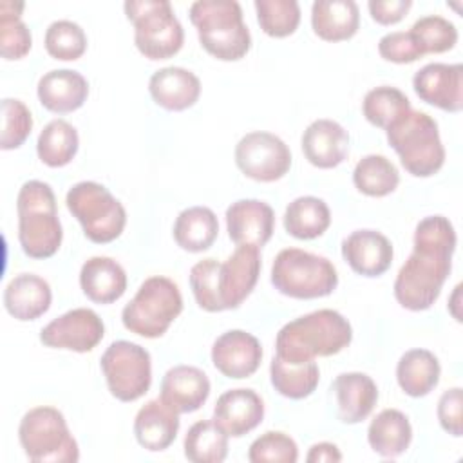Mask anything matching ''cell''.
<instances>
[{"instance_id":"cell-1","label":"cell","mask_w":463,"mask_h":463,"mask_svg":"<svg viewBox=\"0 0 463 463\" xmlns=\"http://www.w3.org/2000/svg\"><path fill=\"white\" fill-rule=\"evenodd\" d=\"M456 230L443 215L421 219L414 230V250L394 280V297L409 311H425L439 297L452 269Z\"/></svg>"},{"instance_id":"cell-2","label":"cell","mask_w":463,"mask_h":463,"mask_svg":"<svg viewBox=\"0 0 463 463\" xmlns=\"http://www.w3.org/2000/svg\"><path fill=\"white\" fill-rule=\"evenodd\" d=\"M260 273V248L237 246L224 260L203 259L190 269L197 306L208 313L237 309L253 291Z\"/></svg>"},{"instance_id":"cell-3","label":"cell","mask_w":463,"mask_h":463,"mask_svg":"<svg viewBox=\"0 0 463 463\" xmlns=\"http://www.w3.org/2000/svg\"><path fill=\"white\" fill-rule=\"evenodd\" d=\"M353 340L351 324L335 309H318L280 327L275 338V356L304 364L317 356H333Z\"/></svg>"},{"instance_id":"cell-4","label":"cell","mask_w":463,"mask_h":463,"mask_svg":"<svg viewBox=\"0 0 463 463\" xmlns=\"http://www.w3.org/2000/svg\"><path fill=\"white\" fill-rule=\"evenodd\" d=\"M18 241L31 259L52 257L63 239L52 188L43 181H27L16 197Z\"/></svg>"},{"instance_id":"cell-5","label":"cell","mask_w":463,"mask_h":463,"mask_svg":"<svg viewBox=\"0 0 463 463\" xmlns=\"http://www.w3.org/2000/svg\"><path fill=\"white\" fill-rule=\"evenodd\" d=\"M190 20L203 49L221 61H237L251 47V34L235 0H197L190 5Z\"/></svg>"},{"instance_id":"cell-6","label":"cell","mask_w":463,"mask_h":463,"mask_svg":"<svg viewBox=\"0 0 463 463\" xmlns=\"http://www.w3.org/2000/svg\"><path fill=\"white\" fill-rule=\"evenodd\" d=\"M271 284L286 297L309 300L331 295L338 286V273L333 262L322 255L286 248L273 259Z\"/></svg>"},{"instance_id":"cell-7","label":"cell","mask_w":463,"mask_h":463,"mask_svg":"<svg viewBox=\"0 0 463 463\" xmlns=\"http://www.w3.org/2000/svg\"><path fill=\"white\" fill-rule=\"evenodd\" d=\"M385 134L403 168L414 177H430L443 166L445 148L438 123L427 112L411 110Z\"/></svg>"},{"instance_id":"cell-8","label":"cell","mask_w":463,"mask_h":463,"mask_svg":"<svg viewBox=\"0 0 463 463\" xmlns=\"http://www.w3.org/2000/svg\"><path fill=\"white\" fill-rule=\"evenodd\" d=\"M183 311V297L174 280L168 277H148L123 307V326L139 336L159 338Z\"/></svg>"},{"instance_id":"cell-9","label":"cell","mask_w":463,"mask_h":463,"mask_svg":"<svg viewBox=\"0 0 463 463\" xmlns=\"http://www.w3.org/2000/svg\"><path fill=\"white\" fill-rule=\"evenodd\" d=\"M125 14L134 24L137 51L148 60H168L184 42V31L168 0H127Z\"/></svg>"},{"instance_id":"cell-10","label":"cell","mask_w":463,"mask_h":463,"mask_svg":"<svg viewBox=\"0 0 463 463\" xmlns=\"http://www.w3.org/2000/svg\"><path fill=\"white\" fill-rule=\"evenodd\" d=\"M18 439L25 456L34 463H76L80 449L63 414L49 405H40L24 414Z\"/></svg>"},{"instance_id":"cell-11","label":"cell","mask_w":463,"mask_h":463,"mask_svg":"<svg viewBox=\"0 0 463 463\" xmlns=\"http://www.w3.org/2000/svg\"><path fill=\"white\" fill-rule=\"evenodd\" d=\"M67 210L78 219L83 233L96 244L112 242L127 224L123 204L99 183L80 181L65 195Z\"/></svg>"},{"instance_id":"cell-12","label":"cell","mask_w":463,"mask_h":463,"mask_svg":"<svg viewBox=\"0 0 463 463\" xmlns=\"http://www.w3.org/2000/svg\"><path fill=\"white\" fill-rule=\"evenodd\" d=\"M110 394L119 402L139 400L152 383L150 353L128 340L112 342L99 360Z\"/></svg>"},{"instance_id":"cell-13","label":"cell","mask_w":463,"mask_h":463,"mask_svg":"<svg viewBox=\"0 0 463 463\" xmlns=\"http://www.w3.org/2000/svg\"><path fill=\"white\" fill-rule=\"evenodd\" d=\"M235 165L253 181L273 183L289 172L291 150L271 132H248L235 145Z\"/></svg>"},{"instance_id":"cell-14","label":"cell","mask_w":463,"mask_h":463,"mask_svg":"<svg viewBox=\"0 0 463 463\" xmlns=\"http://www.w3.org/2000/svg\"><path fill=\"white\" fill-rule=\"evenodd\" d=\"M103 335L105 326L98 313L89 307H76L51 320L40 331V342L54 349L89 353L101 342Z\"/></svg>"},{"instance_id":"cell-15","label":"cell","mask_w":463,"mask_h":463,"mask_svg":"<svg viewBox=\"0 0 463 463\" xmlns=\"http://www.w3.org/2000/svg\"><path fill=\"white\" fill-rule=\"evenodd\" d=\"M416 96L447 112L463 109V67L459 63H427L414 78Z\"/></svg>"},{"instance_id":"cell-16","label":"cell","mask_w":463,"mask_h":463,"mask_svg":"<svg viewBox=\"0 0 463 463\" xmlns=\"http://www.w3.org/2000/svg\"><path fill=\"white\" fill-rule=\"evenodd\" d=\"M212 362L226 378H248L262 362L260 342L242 329L226 331L212 345Z\"/></svg>"},{"instance_id":"cell-17","label":"cell","mask_w":463,"mask_h":463,"mask_svg":"<svg viewBox=\"0 0 463 463\" xmlns=\"http://www.w3.org/2000/svg\"><path fill=\"white\" fill-rule=\"evenodd\" d=\"M228 237L237 246L262 248L273 235L275 212L259 199H239L226 210Z\"/></svg>"},{"instance_id":"cell-18","label":"cell","mask_w":463,"mask_h":463,"mask_svg":"<svg viewBox=\"0 0 463 463\" xmlns=\"http://www.w3.org/2000/svg\"><path fill=\"white\" fill-rule=\"evenodd\" d=\"M342 257L354 273L380 277L391 268L394 250L383 233L356 230L342 241Z\"/></svg>"},{"instance_id":"cell-19","label":"cell","mask_w":463,"mask_h":463,"mask_svg":"<svg viewBox=\"0 0 463 463\" xmlns=\"http://www.w3.org/2000/svg\"><path fill=\"white\" fill-rule=\"evenodd\" d=\"M264 418V402L246 387L222 392L213 407V421L232 438L251 432Z\"/></svg>"},{"instance_id":"cell-20","label":"cell","mask_w":463,"mask_h":463,"mask_svg":"<svg viewBox=\"0 0 463 463\" xmlns=\"http://www.w3.org/2000/svg\"><path fill=\"white\" fill-rule=\"evenodd\" d=\"M210 396V380L199 367H170L161 380L159 398L177 414H188L201 409Z\"/></svg>"},{"instance_id":"cell-21","label":"cell","mask_w":463,"mask_h":463,"mask_svg":"<svg viewBox=\"0 0 463 463\" xmlns=\"http://www.w3.org/2000/svg\"><path fill=\"white\" fill-rule=\"evenodd\" d=\"M306 159L317 168L338 166L349 152L347 130L333 119H315L300 139Z\"/></svg>"},{"instance_id":"cell-22","label":"cell","mask_w":463,"mask_h":463,"mask_svg":"<svg viewBox=\"0 0 463 463\" xmlns=\"http://www.w3.org/2000/svg\"><path fill=\"white\" fill-rule=\"evenodd\" d=\"M148 92L156 105L170 112H179L197 103L201 81L184 67H163L150 76Z\"/></svg>"},{"instance_id":"cell-23","label":"cell","mask_w":463,"mask_h":463,"mask_svg":"<svg viewBox=\"0 0 463 463\" xmlns=\"http://www.w3.org/2000/svg\"><path fill=\"white\" fill-rule=\"evenodd\" d=\"M40 103L54 112L67 114L78 110L89 96L85 76L72 69H54L45 72L36 87Z\"/></svg>"},{"instance_id":"cell-24","label":"cell","mask_w":463,"mask_h":463,"mask_svg":"<svg viewBox=\"0 0 463 463\" xmlns=\"http://www.w3.org/2000/svg\"><path fill=\"white\" fill-rule=\"evenodd\" d=\"M331 389L336 394L338 418L347 425L364 421L378 402V387L365 373H342L335 378Z\"/></svg>"},{"instance_id":"cell-25","label":"cell","mask_w":463,"mask_h":463,"mask_svg":"<svg viewBox=\"0 0 463 463\" xmlns=\"http://www.w3.org/2000/svg\"><path fill=\"white\" fill-rule=\"evenodd\" d=\"M52 300L51 286L34 273H20L4 289V306L11 317L27 322L49 311Z\"/></svg>"},{"instance_id":"cell-26","label":"cell","mask_w":463,"mask_h":463,"mask_svg":"<svg viewBox=\"0 0 463 463\" xmlns=\"http://www.w3.org/2000/svg\"><path fill=\"white\" fill-rule=\"evenodd\" d=\"M179 432V414L170 409L161 398L148 400L134 418V434L137 443L159 452L168 449Z\"/></svg>"},{"instance_id":"cell-27","label":"cell","mask_w":463,"mask_h":463,"mask_svg":"<svg viewBox=\"0 0 463 463\" xmlns=\"http://www.w3.org/2000/svg\"><path fill=\"white\" fill-rule=\"evenodd\" d=\"M80 286L89 300L96 304H110L123 297L127 289V273L123 266L110 257H90L80 269Z\"/></svg>"},{"instance_id":"cell-28","label":"cell","mask_w":463,"mask_h":463,"mask_svg":"<svg viewBox=\"0 0 463 463\" xmlns=\"http://www.w3.org/2000/svg\"><path fill=\"white\" fill-rule=\"evenodd\" d=\"M360 11L353 0H317L311 5V27L326 42H342L356 34Z\"/></svg>"},{"instance_id":"cell-29","label":"cell","mask_w":463,"mask_h":463,"mask_svg":"<svg viewBox=\"0 0 463 463\" xmlns=\"http://www.w3.org/2000/svg\"><path fill=\"white\" fill-rule=\"evenodd\" d=\"M367 441L382 458L402 456L412 441V427L409 418L398 409L380 411L369 423Z\"/></svg>"},{"instance_id":"cell-30","label":"cell","mask_w":463,"mask_h":463,"mask_svg":"<svg viewBox=\"0 0 463 463\" xmlns=\"http://www.w3.org/2000/svg\"><path fill=\"white\" fill-rule=\"evenodd\" d=\"M441 367L434 353L427 349H411L402 354L396 365V380L400 389L412 396H427L439 382Z\"/></svg>"},{"instance_id":"cell-31","label":"cell","mask_w":463,"mask_h":463,"mask_svg":"<svg viewBox=\"0 0 463 463\" xmlns=\"http://www.w3.org/2000/svg\"><path fill=\"white\" fill-rule=\"evenodd\" d=\"M331 224L329 206L315 195L293 199L284 212L286 232L300 241H311L326 233Z\"/></svg>"},{"instance_id":"cell-32","label":"cell","mask_w":463,"mask_h":463,"mask_svg":"<svg viewBox=\"0 0 463 463\" xmlns=\"http://www.w3.org/2000/svg\"><path fill=\"white\" fill-rule=\"evenodd\" d=\"M174 241L179 248L199 253L208 250L219 233L217 215L206 206H192L183 210L174 222Z\"/></svg>"},{"instance_id":"cell-33","label":"cell","mask_w":463,"mask_h":463,"mask_svg":"<svg viewBox=\"0 0 463 463\" xmlns=\"http://www.w3.org/2000/svg\"><path fill=\"white\" fill-rule=\"evenodd\" d=\"M269 378L275 391L289 400H302L313 394L318 385L320 371L315 360L304 364H291L273 356L269 365Z\"/></svg>"},{"instance_id":"cell-34","label":"cell","mask_w":463,"mask_h":463,"mask_svg":"<svg viewBox=\"0 0 463 463\" xmlns=\"http://www.w3.org/2000/svg\"><path fill=\"white\" fill-rule=\"evenodd\" d=\"M183 449L188 461L221 463L228 456V434L213 420H199L188 429Z\"/></svg>"},{"instance_id":"cell-35","label":"cell","mask_w":463,"mask_h":463,"mask_svg":"<svg viewBox=\"0 0 463 463\" xmlns=\"http://www.w3.org/2000/svg\"><path fill=\"white\" fill-rule=\"evenodd\" d=\"M78 132L65 119L49 121L36 141V152L43 165L51 168H60L69 165L78 152Z\"/></svg>"},{"instance_id":"cell-36","label":"cell","mask_w":463,"mask_h":463,"mask_svg":"<svg viewBox=\"0 0 463 463\" xmlns=\"http://www.w3.org/2000/svg\"><path fill=\"white\" fill-rule=\"evenodd\" d=\"M411 110L412 109L409 98L400 89L391 85L371 89L362 101L364 118L371 125L383 130L402 121Z\"/></svg>"},{"instance_id":"cell-37","label":"cell","mask_w":463,"mask_h":463,"mask_svg":"<svg viewBox=\"0 0 463 463\" xmlns=\"http://www.w3.org/2000/svg\"><path fill=\"white\" fill-rule=\"evenodd\" d=\"M353 183L358 192L369 197H385L396 190L400 174L394 163L385 156L369 154L356 163L353 170Z\"/></svg>"},{"instance_id":"cell-38","label":"cell","mask_w":463,"mask_h":463,"mask_svg":"<svg viewBox=\"0 0 463 463\" xmlns=\"http://www.w3.org/2000/svg\"><path fill=\"white\" fill-rule=\"evenodd\" d=\"M22 9V2L4 0L0 4V51L5 60L24 58L33 45L31 31L20 18Z\"/></svg>"},{"instance_id":"cell-39","label":"cell","mask_w":463,"mask_h":463,"mask_svg":"<svg viewBox=\"0 0 463 463\" xmlns=\"http://www.w3.org/2000/svg\"><path fill=\"white\" fill-rule=\"evenodd\" d=\"M257 22L271 38L293 34L300 24V5L295 0H255Z\"/></svg>"},{"instance_id":"cell-40","label":"cell","mask_w":463,"mask_h":463,"mask_svg":"<svg viewBox=\"0 0 463 463\" xmlns=\"http://www.w3.org/2000/svg\"><path fill=\"white\" fill-rule=\"evenodd\" d=\"M45 51L61 61L78 60L87 51L85 31L72 20H56L45 31Z\"/></svg>"},{"instance_id":"cell-41","label":"cell","mask_w":463,"mask_h":463,"mask_svg":"<svg viewBox=\"0 0 463 463\" xmlns=\"http://www.w3.org/2000/svg\"><path fill=\"white\" fill-rule=\"evenodd\" d=\"M423 54H439L450 51L458 42V29L443 16L429 14L414 22L411 27Z\"/></svg>"},{"instance_id":"cell-42","label":"cell","mask_w":463,"mask_h":463,"mask_svg":"<svg viewBox=\"0 0 463 463\" xmlns=\"http://www.w3.org/2000/svg\"><path fill=\"white\" fill-rule=\"evenodd\" d=\"M33 130V118L27 105L14 98L2 99V136L0 148L13 150L25 143Z\"/></svg>"},{"instance_id":"cell-43","label":"cell","mask_w":463,"mask_h":463,"mask_svg":"<svg viewBox=\"0 0 463 463\" xmlns=\"http://www.w3.org/2000/svg\"><path fill=\"white\" fill-rule=\"evenodd\" d=\"M248 459L251 463H295L298 447L286 432L268 430L250 445Z\"/></svg>"},{"instance_id":"cell-44","label":"cell","mask_w":463,"mask_h":463,"mask_svg":"<svg viewBox=\"0 0 463 463\" xmlns=\"http://www.w3.org/2000/svg\"><path fill=\"white\" fill-rule=\"evenodd\" d=\"M378 52L383 60L392 63H412L425 56L411 31L387 33L378 42Z\"/></svg>"},{"instance_id":"cell-45","label":"cell","mask_w":463,"mask_h":463,"mask_svg":"<svg viewBox=\"0 0 463 463\" xmlns=\"http://www.w3.org/2000/svg\"><path fill=\"white\" fill-rule=\"evenodd\" d=\"M438 420L443 430L459 438L463 434V398L461 389L445 391L438 402Z\"/></svg>"},{"instance_id":"cell-46","label":"cell","mask_w":463,"mask_h":463,"mask_svg":"<svg viewBox=\"0 0 463 463\" xmlns=\"http://www.w3.org/2000/svg\"><path fill=\"white\" fill-rule=\"evenodd\" d=\"M411 0H371L367 4L371 18L382 25L398 24L411 9Z\"/></svg>"},{"instance_id":"cell-47","label":"cell","mask_w":463,"mask_h":463,"mask_svg":"<svg viewBox=\"0 0 463 463\" xmlns=\"http://www.w3.org/2000/svg\"><path fill=\"white\" fill-rule=\"evenodd\" d=\"M306 461L307 463H336V461H342V454L335 443L320 441L309 449Z\"/></svg>"},{"instance_id":"cell-48","label":"cell","mask_w":463,"mask_h":463,"mask_svg":"<svg viewBox=\"0 0 463 463\" xmlns=\"http://www.w3.org/2000/svg\"><path fill=\"white\" fill-rule=\"evenodd\" d=\"M459 291H461V284H458V286L454 288V293H452V298H450V304H449V309H450L452 317H454L458 322L461 320V313H459V309H458V306H459Z\"/></svg>"}]
</instances>
